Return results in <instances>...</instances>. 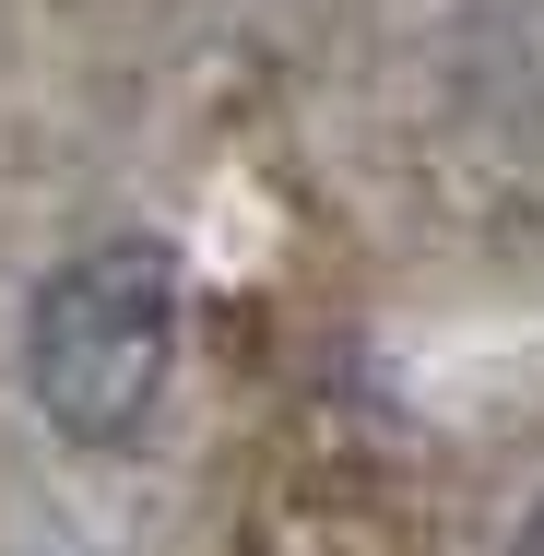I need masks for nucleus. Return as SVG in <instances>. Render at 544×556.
Returning <instances> with one entry per match:
<instances>
[{"mask_svg": "<svg viewBox=\"0 0 544 556\" xmlns=\"http://www.w3.org/2000/svg\"><path fill=\"white\" fill-rule=\"evenodd\" d=\"M166 367H178V261L154 237H107L48 273L24 320V391L72 450L142 439L166 403Z\"/></svg>", "mask_w": 544, "mask_h": 556, "instance_id": "nucleus-1", "label": "nucleus"}, {"mask_svg": "<svg viewBox=\"0 0 544 556\" xmlns=\"http://www.w3.org/2000/svg\"><path fill=\"white\" fill-rule=\"evenodd\" d=\"M509 556H544V497L521 509V533H509Z\"/></svg>", "mask_w": 544, "mask_h": 556, "instance_id": "nucleus-2", "label": "nucleus"}]
</instances>
